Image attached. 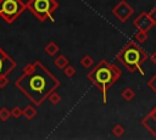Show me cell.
Returning <instances> with one entry per match:
<instances>
[{
	"mask_svg": "<svg viewBox=\"0 0 156 140\" xmlns=\"http://www.w3.org/2000/svg\"><path fill=\"white\" fill-rule=\"evenodd\" d=\"M93 63H94V61H93V58H91L89 55L83 56V58L80 60V65H82L84 68H90V67L93 66Z\"/></svg>",
	"mask_w": 156,
	"mask_h": 140,
	"instance_id": "15",
	"label": "cell"
},
{
	"mask_svg": "<svg viewBox=\"0 0 156 140\" xmlns=\"http://www.w3.org/2000/svg\"><path fill=\"white\" fill-rule=\"evenodd\" d=\"M68 63H69L68 58H67L66 56H63V55H58V56L55 58V65H56L58 68H61V69H63Z\"/></svg>",
	"mask_w": 156,
	"mask_h": 140,
	"instance_id": "12",
	"label": "cell"
},
{
	"mask_svg": "<svg viewBox=\"0 0 156 140\" xmlns=\"http://www.w3.org/2000/svg\"><path fill=\"white\" fill-rule=\"evenodd\" d=\"M147 86H149V88H150V89L156 94V74H155V75H154L149 82H147Z\"/></svg>",
	"mask_w": 156,
	"mask_h": 140,
	"instance_id": "21",
	"label": "cell"
},
{
	"mask_svg": "<svg viewBox=\"0 0 156 140\" xmlns=\"http://www.w3.org/2000/svg\"><path fill=\"white\" fill-rule=\"evenodd\" d=\"M11 114H12V117H15V118H20V117L23 114V110H22L20 106H15V107L11 110Z\"/></svg>",
	"mask_w": 156,
	"mask_h": 140,
	"instance_id": "20",
	"label": "cell"
},
{
	"mask_svg": "<svg viewBox=\"0 0 156 140\" xmlns=\"http://www.w3.org/2000/svg\"><path fill=\"white\" fill-rule=\"evenodd\" d=\"M15 85L38 106L60 85V80L37 60L23 68V73L17 78Z\"/></svg>",
	"mask_w": 156,
	"mask_h": 140,
	"instance_id": "1",
	"label": "cell"
},
{
	"mask_svg": "<svg viewBox=\"0 0 156 140\" xmlns=\"http://www.w3.org/2000/svg\"><path fill=\"white\" fill-rule=\"evenodd\" d=\"M121 74H122L121 69L117 66L108 63L106 60H101L96 65V67L88 73L87 78L89 79V82L91 84H94L95 86H98L101 90L102 102L106 103L108 88L111 85H113V83H116V80L121 77Z\"/></svg>",
	"mask_w": 156,
	"mask_h": 140,
	"instance_id": "2",
	"label": "cell"
},
{
	"mask_svg": "<svg viewBox=\"0 0 156 140\" xmlns=\"http://www.w3.org/2000/svg\"><path fill=\"white\" fill-rule=\"evenodd\" d=\"M12 114H11V111L9 110V108H6V107H2L1 110H0V119L1 121H7L10 117H11Z\"/></svg>",
	"mask_w": 156,
	"mask_h": 140,
	"instance_id": "16",
	"label": "cell"
},
{
	"mask_svg": "<svg viewBox=\"0 0 156 140\" xmlns=\"http://www.w3.org/2000/svg\"><path fill=\"white\" fill-rule=\"evenodd\" d=\"M26 9L21 0H0V17L6 23H12Z\"/></svg>",
	"mask_w": 156,
	"mask_h": 140,
	"instance_id": "5",
	"label": "cell"
},
{
	"mask_svg": "<svg viewBox=\"0 0 156 140\" xmlns=\"http://www.w3.org/2000/svg\"><path fill=\"white\" fill-rule=\"evenodd\" d=\"M133 12H134V9L128 2H126L123 0L121 2H118V5L112 10V13L115 15V17L118 18L123 23L133 15Z\"/></svg>",
	"mask_w": 156,
	"mask_h": 140,
	"instance_id": "6",
	"label": "cell"
},
{
	"mask_svg": "<svg viewBox=\"0 0 156 140\" xmlns=\"http://www.w3.org/2000/svg\"><path fill=\"white\" fill-rule=\"evenodd\" d=\"M44 51H45L49 56H54V55H56V54L60 51V47H58L57 44H55L54 41H50V43H48V45L44 47Z\"/></svg>",
	"mask_w": 156,
	"mask_h": 140,
	"instance_id": "10",
	"label": "cell"
},
{
	"mask_svg": "<svg viewBox=\"0 0 156 140\" xmlns=\"http://www.w3.org/2000/svg\"><path fill=\"white\" fill-rule=\"evenodd\" d=\"M26 9H28L34 17L41 22L48 18L55 22L52 12L58 9V2L56 0H28L26 2Z\"/></svg>",
	"mask_w": 156,
	"mask_h": 140,
	"instance_id": "4",
	"label": "cell"
},
{
	"mask_svg": "<svg viewBox=\"0 0 156 140\" xmlns=\"http://www.w3.org/2000/svg\"><path fill=\"white\" fill-rule=\"evenodd\" d=\"M150 60H151V62H152L154 65H156V51L150 56Z\"/></svg>",
	"mask_w": 156,
	"mask_h": 140,
	"instance_id": "23",
	"label": "cell"
},
{
	"mask_svg": "<svg viewBox=\"0 0 156 140\" xmlns=\"http://www.w3.org/2000/svg\"><path fill=\"white\" fill-rule=\"evenodd\" d=\"M149 17H150V19L152 21V23H154V26L156 24V7H154L150 12H149Z\"/></svg>",
	"mask_w": 156,
	"mask_h": 140,
	"instance_id": "22",
	"label": "cell"
},
{
	"mask_svg": "<svg viewBox=\"0 0 156 140\" xmlns=\"http://www.w3.org/2000/svg\"><path fill=\"white\" fill-rule=\"evenodd\" d=\"M143 125L150 130V133L156 138V106L150 111V113L147 116H145L141 121Z\"/></svg>",
	"mask_w": 156,
	"mask_h": 140,
	"instance_id": "9",
	"label": "cell"
},
{
	"mask_svg": "<svg viewBox=\"0 0 156 140\" xmlns=\"http://www.w3.org/2000/svg\"><path fill=\"white\" fill-rule=\"evenodd\" d=\"M23 116H24L27 119H33V118L37 116V110L34 108V106L28 105V106H26V108L23 110Z\"/></svg>",
	"mask_w": 156,
	"mask_h": 140,
	"instance_id": "11",
	"label": "cell"
},
{
	"mask_svg": "<svg viewBox=\"0 0 156 140\" xmlns=\"http://www.w3.org/2000/svg\"><path fill=\"white\" fill-rule=\"evenodd\" d=\"M112 133H113V135H116V136H122L123 133H124V128H123L121 124H116V125L112 128Z\"/></svg>",
	"mask_w": 156,
	"mask_h": 140,
	"instance_id": "19",
	"label": "cell"
},
{
	"mask_svg": "<svg viewBox=\"0 0 156 140\" xmlns=\"http://www.w3.org/2000/svg\"><path fill=\"white\" fill-rule=\"evenodd\" d=\"M16 67V62L0 49V77L7 75Z\"/></svg>",
	"mask_w": 156,
	"mask_h": 140,
	"instance_id": "7",
	"label": "cell"
},
{
	"mask_svg": "<svg viewBox=\"0 0 156 140\" xmlns=\"http://www.w3.org/2000/svg\"><path fill=\"white\" fill-rule=\"evenodd\" d=\"M63 73H65V75H66V77L71 78V77H73V75H74V73H76V69H74V67H73V66H71V65H67V66L63 68Z\"/></svg>",
	"mask_w": 156,
	"mask_h": 140,
	"instance_id": "18",
	"label": "cell"
},
{
	"mask_svg": "<svg viewBox=\"0 0 156 140\" xmlns=\"http://www.w3.org/2000/svg\"><path fill=\"white\" fill-rule=\"evenodd\" d=\"M133 24H134L138 29L145 30V32H147V30L154 26L152 21H151L150 17H149V13H146V12H140L139 16L134 19Z\"/></svg>",
	"mask_w": 156,
	"mask_h": 140,
	"instance_id": "8",
	"label": "cell"
},
{
	"mask_svg": "<svg viewBox=\"0 0 156 140\" xmlns=\"http://www.w3.org/2000/svg\"><path fill=\"white\" fill-rule=\"evenodd\" d=\"M135 40L138 41V43H140V44H143L144 41H146L147 40V33L145 32V30H138L136 33H135Z\"/></svg>",
	"mask_w": 156,
	"mask_h": 140,
	"instance_id": "14",
	"label": "cell"
},
{
	"mask_svg": "<svg viewBox=\"0 0 156 140\" xmlns=\"http://www.w3.org/2000/svg\"><path fill=\"white\" fill-rule=\"evenodd\" d=\"M48 99L50 100V102H51V103L56 105V103H58V102H60V100H61V96H60V95H58V94H57V93L54 90L52 93H50V94H49Z\"/></svg>",
	"mask_w": 156,
	"mask_h": 140,
	"instance_id": "17",
	"label": "cell"
},
{
	"mask_svg": "<svg viewBox=\"0 0 156 140\" xmlns=\"http://www.w3.org/2000/svg\"><path fill=\"white\" fill-rule=\"evenodd\" d=\"M121 96H122V99H123V100H126V101H130L132 99H134L135 93H134L130 88H126V89L121 93Z\"/></svg>",
	"mask_w": 156,
	"mask_h": 140,
	"instance_id": "13",
	"label": "cell"
},
{
	"mask_svg": "<svg viewBox=\"0 0 156 140\" xmlns=\"http://www.w3.org/2000/svg\"><path fill=\"white\" fill-rule=\"evenodd\" d=\"M147 54L135 43V41H129L124 45V47L118 52L117 60L129 71V72H135L139 71L141 75H144V71L141 68V65L147 60Z\"/></svg>",
	"mask_w": 156,
	"mask_h": 140,
	"instance_id": "3",
	"label": "cell"
}]
</instances>
